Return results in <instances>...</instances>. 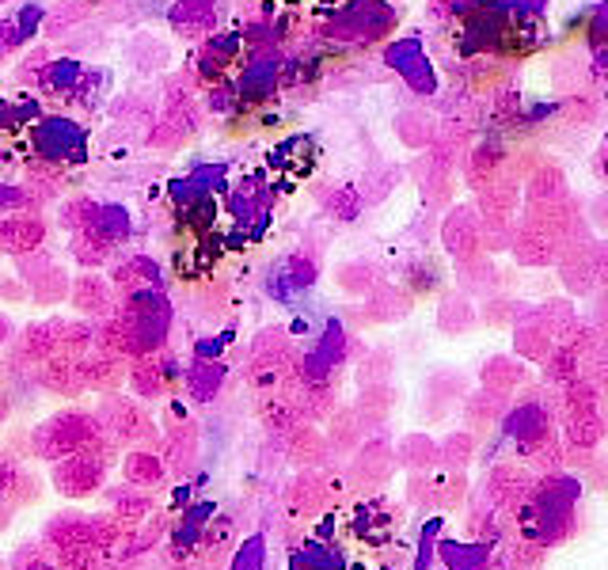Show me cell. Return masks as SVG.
Here are the masks:
<instances>
[{
    "label": "cell",
    "mask_w": 608,
    "mask_h": 570,
    "mask_svg": "<svg viewBox=\"0 0 608 570\" xmlns=\"http://www.w3.org/2000/svg\"><path fill=\"white\" fill-rule=\"evenodd\" d=\"M103 434V426H99V418L95 411H57L50 415L46 422H38L35 434H31V453L38 460H65V456L73 453H88V445H92L95 437Z\"/></svg>",
    "instance_id": "cell-1"
},
{
    "label": "cell",
    "mask_w": 608,
    "mask_h": 570,
    "mask_svg": "<svg viewBox=\"0 0 608 570\" xmlns=\"http://www.w3.org/2000/svg\"><path fill=\"white\" fill-rule=\"evenodd\" d=\"M95 418L107 434L118 441V445H137V441H152L156 430H152L149 411L130 396H118V392H107L95 407Z\"/></svg>",
    "instance_id": "cell-2"
},
{
    "label": "cell",
    "mask_w": 608,
    "mask_h": 570,
    "mask_svg": "<svg viewBox=\"0 0 608 570\" xmlns=\"http://www.w3.org/2000/svg\"><path fill=\"white\" fill-rule=\"evenodd\" d=\"M50 483L61 498L80 502V498H92L107 487V464H99L92 453H73L50 468Z\"/></svg>",
    "instance_id": "cell-3"
},
{
    "label": "cell",
    "mask_w": 608,
    "mask_h": 570,
    "mask_svg": "<svg viewBox=\"0 0 608 570\" xmlns=\"http://www.w3.org/2000/svg\"><path fill=\"white\" fill-rule=\"evenodd\" d=\"M35 380L42 392L61 396V399H76L88 392V380H84L80 358H69V354H54L50 361L35 365Z\"/></svg>",
    "instance_id": "cell-4"
},
{
    "label": "cell",
    "mask_w": 608,
    "mask_h": 570,
    "mask_svg": "<svg viewBox=\"0 0 608 570\" xmlns=\"http://www.w3.org/2000/svg\"><path fill=\"white\" fill-rule=\"evenodd\" d=\"M80 369H84V380H88V392H118L126 384V373H130V358L122 354H111V350H88L80 358Z\"/></svg>",
    "instance_id": "cell-5"
},
{
    "label": "cell",
    "mask_w": 608,
    "mask_h": 570,
    "mask_svg": "<svg viewBox=\"0 0 608 570\" xmlns=\"http://www.w3.org/2000/svg\"><path fill=\"white\" fill-rule=\"evenodd\" d=\"M118 468H122V483L141 487V491H160L171 475L164 456L156 453V449H130V453H122Z\"/></svg>",
    "instance_id": "cell-6"
},
{
    "label": "cell",
    "mask_w": 608,
    "mask_h": 570,
    "mask_svg": "<svg viewBox=\"0 0 608 570\" xmlns=\"http://www.w3.org/2000/svg\"><path fill=\"white\" fill-rule=\"evenodd\" d=\"M42 544L50 551H61V548H92V521L88 513H76V510H61L46 521L42 529Z\"/></svg>",
    "instance_id": "cell-7"
},
{
    "label": "cell",
    "mask_w": 608,
    "mask_h": 570,
    "mask_svg": "<svg viewBox=\"0 0 608 570\" xmlns=\"http://www.w3.org/2000/svg\"><path fill=\"white\" fill-rule=\"evenodd\" d=\"M69 301H73V308L88 320H107V316H114V289L111 282H103L99 274H80V278H73V289H69Z\"/></svg>",
    "instance_id": "cell-8"
},
{
    "label": "cell",
    "mask_w": 608,
    "mask_h": 570,
    "mask_svg": "<svg viewBox=\"0 0 608 570\" xmlns=\"http://www.w3.org/2000/svg\"><path fill=\"white\" fill-rule=\"evenodd\" d=\"M160 456H164V464H168L171 475H190L194 468V456H198V430H194V422H179V426H171L164 441H160Z\"/></svg>",
    "instance_id": "cell-9"
},
{
    "label": "cell",
    "mask_w": 608,
    "mask_h": 570,
    "mask_svg": "<svg viewBox=\"0 0 608 570\" xmlns=\"http://www.w3.org/2000/svg\"><path fill=\"white\" fill-rule=\"evenodd\" d=\"M57 335H61V320H42L27 323L16 335V350L27 365H42L57 354Z\"/></svg>",
    "instance_id": "cell-10"
},
{
    "label": "cell",
    "mask_w": 608,
    "mask_h": 570,
    "mask_svg": "<svg viewBox=\"0 0 608 570\" xmlns=\"http://www.w3.org/2000/svg\"><path fill=\"white\" fill-rule=\"evenodd\" d=\"M103 498H107V506L118 521H126V525H141L145 517L152 513V491H141V487H130V483H122V487H103Z\"/></svg>",
    "instance_id": "cell-11"
},
{
    "label": "cell",
    "mask_w": 608,
    "mask_h": 570,
    "mask_svg": "<svg viewBox=\"0 0 608 570\" xmlns=\"http://www.w3.org/2000/svg\"><path fill=\"white\" fill-rule=\"evenodd\" d=\"M42 236H46V228H42L38 217H8V221H0V251H8L16 259L38 251Z\"/></svg>",
    "instance_id": "cell-12"
},
{
    "label": "cell",
    "mask_w": 608,
    "mask_h": 570,
    "mask_svg": "<svg viewBox=\"0 0 608 570\" xmlns=\"http://www.w3.org/2000/svg\"><path fill=\"white\" fill-rule=\"evenodd\" d=\"M88 521H92V548L107 559V555H114V551L130 548L133 540V525H126V521H118L114 513H88Z\"/></svg>",
    "instance_id": "cell-13"
},
{
    "label": "cell",
    "mask_w": 608,
    "mask_h": 570,
    "mask_svg": "<svg viewBox=\"0 0 608 570\" xmlns=\"http://www.w3.org/2000/svg\"><path fill=\"white\" fill-rule=\"evenodd\" d=\"M126 380H130L133 396H141V399H160V396H164V365H160V358H156V354L133 358Z\"/></svg>",
    "instance_id": "cell-14"
},
{
    "label": "cell",
    "mask_w": 608,
    "mask_h": 570,
    "mask_svg": "<svg viewBox=\"0 0 608 570\" xmlns=\"http://www.w3.org/2000/svg\"><path fill=\"white\" fill-rule=\"evenodd\" d=\"M27 289H31V301L50 308V304H61L65 297H69L73 282H69V274L54 263V266H46L38 278H31V282H27Z\"/></svg>",
    "instance_id": "cell-15"
},
{
    "label": "cell",
    "mask_w": 608,
    "mask_h": 570,
    "mask_svg": "<svg viewBox=\"0 0 608 570\" xmlns=\"http://www.w3.org/2000/svg\"><path fill=\"white\" fill-rule=\"evenodd\" d=\"M88 350H95V327L84 316L80 320H61V335H57V354L69 358H84Z\"/></svg>",
    "instance_id": "cell-16"
},
{
    "label": "cell",
    "mask_w": 608,
    "mask_h": 570,
    "mask_svg": "<svg viewBox=\"0 0 608 570\" xmlns=\"http://www.w3.org/2000/svg\"><path fill=\"white\" fill-rule=\"evenodd\" d=\"M103 555L95 548H61L50 551V567L54 570H103Z\"/></svg>",
    "instance_id": "cell-17"
},
{
    "label": "cell",
    "mask_w": 608,
    "mask_h": 570,
    "mask_svg": "<svg viewBox=\"0 0 608 570\" xmlns=\"http://www.w3.org/2000/svg\"><path fill=\"white\" fill-rule=\"evenodd\" d=\"M88 12H92V8H88L84 0H61L54 12H50V19H46V31H50V35H61L65 23H80Z\"/></svg>",
    "instance_id": "cell-18"
},
{
    "label": "cell",
    "mask_w": 608,
    "mask_h": 570,
    "mask_svg": "<svg viewBox=\"0 0 608 570\" xmlns=\"http://www.w3.org/2000/svg\"><path fill=\"white\" fill-rule=\"evenodd\" d=\"M107 251H111V244H107V236H99V232H92V236H80L73 244V255L80 266H99L103 259H107Z\"/></svg>",
    "instance_id": "cell-19"
},
{
    "label": "cell",
    "mask_w": 608,
    "mask_h": 570,
    "mask_svg": "<svg viewBox=\"0 0 608 570\" xmlns=\"http://www.w3.org/2000/svg\"><path fill=\"white\" fill-rule=\"evenodd\" d=\"M12 570H31V567H50V548L42 544V540H27V544H19L12 551Z\"/></svg>",
    "instance_id": "cell-20"
},
{
    "label": "cell",
    "mask_w": 608,
    "mask_h": 570,
    "mask_svg": "<svg viewBox=\"0 0 608 570\" xmlns=\"http://www.w3.org/2000/svg\"><path fill=\"white\" fill-rule=\"evenodd\" d=\"M430 130H434V126H430V118H426V114H399V137H403V141H407V145H426V141H430Z\"/></svg>",
    "instance_id": "cell-21"
},
{
    "label": "cell",
    "mask_w": 608,
    "mask_h": 570,
    "mask_svg": "<svg viewBox=\"0 0 608 570\" xmlns=\"http://www.w3.org/2000/svg\"><path fill=\"white\" fill-rule=\"evenodd\" d=\"M95 213H99V209H95L88 198H73L69 206L61 209V225L65 228H92Z\"/></svg>",
    "instance_id": "cell-22"
},
{
    "label": "cell",
    "mask_w": 608,
    "mask_h": 570,
    "mask_svg": "<svg viewBox=\"0 0 608 570\" xmlns=\"http://www.w3.org/2000/svg\"><path fill=\"white\" fill-rule=\"evenodd\" d=\"M38 498H42V487H38V479L31 472H23V475H19L16 491H12V498H8V502H12L16 510H27V506H35Z\"/></svg>",
    "instance_id": "cell-23"
},
{
    "label": "cell",
    "mask_w": 608,
    "mask_h": 570,
    "mask_svg": "<svg viewBox=\"0 0 608 570\" xmlns=\"http://www.w3.org/2000/svg\"><path fill=\"white\" fill-rule=\"evenodd\" d=\"M19 475H23V468H19L12 456H0V502H8L12 498V491H16ZM12 506V502H8Z\"/></svg>",
    "instance_id": "cell-24"
},
{
    "label": "cell",
    "mask_w": 608,
    "mask_h": 570,
    "mask_svg": "<svg viewBox=\"0 0 608 570\" xmlns=\"http://www.w3.org/2000/svg\"><path fill=\"white\" fill-rule=\"evenodd\" d=\"M532 194L536 198H555L559 194V171L555 168H540L532 175Z\"/></svg>",
    "instance_id": "cell-25"
},
{
    "label": "cell",
    "mask_w": 608,
    "mask_h": 570,
    "mask_svg": "<svg viewBox=\"0 0 608 570\" xmlns=\"http://www.w3.org/2000/svg\"><path fill=\"white\" fill-rule=\"evenodd\" d=\"M0 301H12V304L31 301V289H27L23 278H0Z\"/></svg>",
    "instance_id": "cell-26"
},
{
    "label": "cell",
    "mask_w": 608,
    "mask_h": 570,
    "mask_svg": "<svg viewBox=\"0 0 608 570\" xmlns=\"http://www.w3.org/2000/svg\"><path fill=\"white\" fill-rule=\"evenodd\" d=\"M12 339H16V323L0 312V346H4V342H12Z\"/></svg>",
    "instance_id": "cell-27"
},
{
    "label": "cell",
    "mask_w": 608,
    "mask_h": 570,
    "mask_svg": "<svg viewBox=\"0 0 608 570\" xmlns=\"http://www.w3.org/2000/svg\"><path fill=\"white\" fill-rule=\"evenodd\" d=\"M12 517H16V506H8V502H0V532H8V525H12Z\"/></svg>",
    "instance_id": "cell-28"
},
{
    "label": "cell",
    "mask_w": 608,
    "mask_h": 570,
    "mask_svg": "<svg viewBox=\"0 0 608 570\" xmlns=\"http://www.w3.org/2000/svg\"><path fill=\"white\" fill-rule=\"evenodd\" d=\"M593 217H597L601 225H608V194H605V198H597V202H593Z\"/></svg>",
    "instance_id": "cell-29"
},
{
    "label": "cell",
    "mask_w": 608,
    "mask_h": 570,
    "mask_svg": "<svg viewBox=\"0 0 608 570\" xmlns=\"http://www.w3.org/2000/svg\"><path fill=\"white\" fill-rule=\"evenodd\" d=\"M0 570H8V559H0Z\"/></svg>",
    "instance_id": "cell-30"
},
{
    "label": "cell",
    "mask_w": 608,
    "mask_h": 570,
    "mask_svg": "<svg viewBox=\"0 0 608 570\" xmlns=\"http://www.w3.org/2000/svg\"><path fill=\"white\" fill-rule=\"evenodd\" d=\"M0 422H4V403H0Z\"/></svg>",
    "instance_id": "cell-31"
}]
</instances>
